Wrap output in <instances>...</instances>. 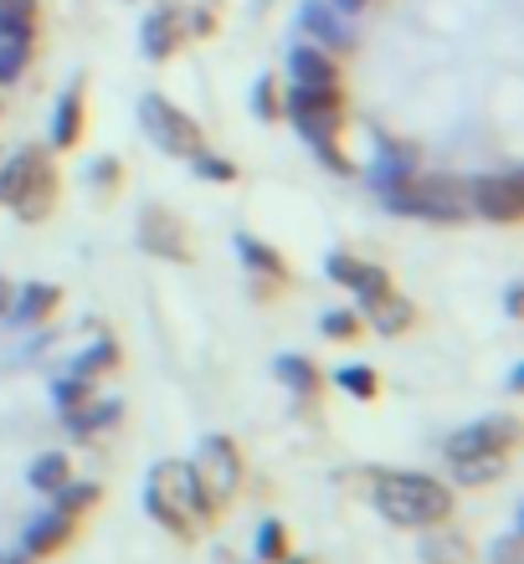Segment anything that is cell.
Instances as JSON below:
<instances>
[{
	"instance_id": "cell-29",
	"label": "cell",
	"mask_w": 524,
	"mask_h": 564,
	"mask_svg": "<svg viewBox=\"0 0 524 564\" xmlns=\"http://www.w3.org/2000/svg\"><path fill=\"white\" fill-rule=\"evenodd\" d=\"M88 180H93V191H98V195H104V200H108V195H114V191H119V185H124V164L114 160V154H104V160H93Z\"/></svg>"
},
{
	"instance_id": "cell-24",
	"label": "cell",
	"mask_w": 524,
	"mask_h": 564,
	"mask_svg": "<svg viewBox=\"0 0 524 564\" xmlns=\"http://www.w3.org/2000/svg\"><path fill=\"white\" fill-rule=\"evenodd\" d=\"M257 560L263 564H284L288 560V529L278 519H268L257 529Z\"/></svg>"
},
{
	"instance_id": "cell-6",
	"label": "cell",
	"mask_w": 524,
	"mask_h": 564,
	"mask_svg": "<svg viewBox=\"0 0 524 564\" xmlns=\"http://www.w3.org/2000/svg\"><path fill=\"white\" fill-rule=\"evenodd\" d=\"M468 206L473 216L494 226H514L524 216V180L520 175H479L468 180Z\"/></svg>"
},
{
	"instance_id": "cell-17",
	"label": "cell",
	"mask_w": 524,
	"mask_h": 564,
	"mask_svg": "<svg viewBox=\"0 0 524 564\" xmlns=\"http://www.w3.org/2000/svg\"><path fill=\"white\" fill-rule=\"evenodd\" d=\"M62 303V288H52V282H31V288H21V297H15V318L21 324H36V318H52V308Z\"/></svg>"
},
{
	"instance_id": "cell-26",
	"label": "cell",
	"mask_w": 524,
	"mask_h": 564,
	"mask_svg": "<svg viewBox=\"0 0 524 564\" xmlns=\"http://www.w3.org/2000/svg\"><path fill=\"white\" fill-rule=\"evenodd\" d=\"M452 467H458V482H463V488H483V482L499 477V457H458Z\"/></svg>"
},
{
	"instance_id": "cell-28",
	"label": "cell",
	"mask_w": 524,
	"mask_h": 564,
	"mask_svg": "<svg viewBox=\"0 0 524 564\" xmlns=\"http://www.w3.org/2000/svg\"><path fill=\"white\" fill-rule=\"evenodd\" d=\"M114 365H119V344H93L88 355L77 359V375H83V380H98V375L104 370H114Z\"/></svg>"
},
{
	"instance_id": "cell-9",
	"label": "cell",
	"mask_w": 524,
	"mask_h": 564,
	"mask_svg": "<svg viewBox=\"0 0 524 564\" xmlns=\"http://www.w3.org/2000/svg\"><path fill=\"white\" fill-rule=\"evenodd\" d=\"M514 436H520V426H514L510 416H494V421H479V426H468L463 436H452L448 442V457H504L514 446Z\"/></svg>"
},
{
	"instance_id": "cell-20",
	"label": "cell",
	"mask_w": 524,
	"mask_h": 564,
	"mask_svg": "<svg viewBox=\"0 0 524 564\" xmlns=\"http://www.w3.org/2000/svg\"><path fill=\"white\" fill-rule=\"evenodd\" d=\"M237 252H242V262L253 272H263V278H288V262L278 252H272L268 241H257V237H237Z\"/></svg>"
},
{
	"instance_id": "cell-27",
	"label": "cell",
	"mask_w": 524,
	"mask_h": 564,
	"mask_svg": "<svg viewBox=\"0 0 524 564\" xmlns=\"http://www.w3.org/2000/svg\"><path fill=\"white\" fill-rule=\"evenodd\" d=\"M31 62V42H0V88H11L15 77L26 73Z\"/></svg>"
},
{
	"instance_id": "cell-40",
	"label": "cell",
	"mask_w": 524,
	"mask_h": 564,
	"mask_svg": "<svg viewBox=\"0 0 524 564\" xmlns=\"http://www.w3.org/2000/svg\"><path fill=\"white\" fill-rule=\"evenodd\" d=\"M504 308H510L514 318H520V313H524V293H520V288H510V293H504Z\"/></svg>"
},
{
	"instance_id": "cell-31",
	"label": "cell",
	"mask_w": 524,
	"mask_h": 564,
	"mask_svg": "<svg viewBox=\"0 0 524 564\" xmlns=\"http://www.w3.org/2000/svg\"><path fill=\"white\" fill-rule=\"evenodd\" d=\"M334 380H340V386H345L350 395H360V401H371V395H375V386H381V380H375V370H371V365H345V370L334 375Z\"/></svg>"
},
{
	"instance_id": "cell-2",
	"label": "cell",
	"mask_w": 524,
	"mask_h": 564,
	"mask_svg": "<svg viewBox=\"0 0 524 564\" xmlns=\"http://www.w3.org/2000/svg\"><path fill=\"white\" fill-rule=\"evenodd\" d=\"M191 482H195L191 519L195 523H211L226 503H232V498H237V488H242V452L226 442V436H206V442H201V452H195V462H191Z\"/></svg>"
},
{
	"instance_id": "cell-8",
	"label": "cell",
	"mask_w": 524,
	"mask_h": 564,
	"mask_svg": "<svg viewBox=\"0 0 524 564\" xmlns=\"http://www.w3.org/2000/svg\"><path fill=\"white\" fill-rule=\"evenodd\" d=\"M185 42V6L180 0H160L150 15H145V31H139V46H145V57L150 62H165L180 52Z\"/></svg>"
},
{
	"instance_id": "cell-34",
	"label": "cell",
	"mask_w": 524,
	"mask_h": 564,
	"mask_svg": "<svg viewBox=\"0 0 524 564\" xmlns=\"http://www.w3.org/2000/svg\"><path fill=\"white\" fill-rule=\"evenodd\" d=\"M93 401V386L83 380V375H73V380H62L57 386V405L62 411H77V405H88Z\"/></svg>"
},
{
	"instance_id": "cell-30",
	"label": "cell",
	"mask_w": 524,
	"mask_h": 564,
	"mask_svg": "<svg viewBox=\"0 0 524 564\" xmlns=\"http://www.w3.org/2000/svg\"><path fill=\"white\" fill-rule=\"evenodd\" d=\"M355 293H360V308H375V303H381V297L391 293L386 268H371V262H365V278L355 282Z\"/></svg>"
},
{
	"instance_id": "cell-36",
	"label": "cell",
	"mask_w": 524,
	"mask_h": 564,
	"mask_svg": "<svg viewBox=\"0 0 524 564\" xmlns=\"http://www.w3.org/2000/svg\"><path fill=\"white\" fill-rule=\"evenodd\" d=\"M314 154H319L324 164H330L334 175H355V164H350L345 154H340V139H324V144H314Z\"/></svg>"
},
{
	"instance_id": "cell-44",
	"label": "cell",
	"mask_w": 524,
	"mask_h": 564,
	"mask_svg": "<svg viewBox=\"0 0 524 564\" xmlns=\"http://www.w3.org/2000/svg\"><path fill=\"white\" fill-rule=\"evenodd\" d=\"M0 564H26V560H0Z\"/></svg>"
},
{
	"instance_id": "cell-42",
	"label": "cell",
	"mask_w": 524,
	"mask_h": 564,
	"mask_svg": "<svg viewBox=\"0 0 524 564\" xmlns=\"http://www.w3.org/2000/svg\"><path fill=\"white\" fill-rule=\"evenodd\" d=\"M6 308H11V282L0 278V313H6Z\"/></svg>"
},
{
	"instance_id": "cell-39",
	"label": "cell",
	"mask_w": 524,
	"mask_h": 564,
	"mask_svg": "<svg viewBox=\"0 0 524 564\" xmlns=\"http://www.w3.org/2000/svg\"><path fill=\"white\" fill-rule=\"evenodd\" d=\"M216 31V11H191L185 15V36H211Z\"/></svg>"
},
{
	"instance_id": "cell-5",
	"label": "cell",
	"mask_w": 524,
	"mask_h": 564,
	"mask_svg": "<svg viewBox=\"0 0 524 564\" xmlns=\"http://www.w3.org/2000/svg\"><path fill=\"white\" fill-rule=\"evenodd\" d=\"M139 119H145V129H150V139L165 154H175V160H195L201 149H206V134H201V123L191 119V113H180L170 98H160V93H145V104H139Z\"/></svg>"
},
{
	"instance_id": "cell-25",
	"label": "cell",
	"mask_w": 524,
	"mask_h": 564,
	"mask_svg": "<svg viewBox=\"0 0 524 564\" xmlns=\"http://www.w3.org/2000/svg\"><path fill=\"white\" fill-rule=\"evenodd\" d=\"M253 108H257V119H263V123H278V119H284V93H278V77H257Z\"/></svg>"
},
{
	"instance_id": "cell-12",
	"label": "cell",
	"mask_w": 524,
	"mask_h": 564,
	"mask_svg": "<svg viewBox=\"0 0 524 564\" xmlns=\"http://www.w3.org/2000/svg\"><path fill=\"white\" fill-rule=\"evenodd\" d=\"M83 93H88V83H83V77L62 93L57 119H52V144H57V149H73L77 139H83Z\"/></svg>"
},
{
	"instance_id": "cell-32",
	"label": "cell",
	"mask_w": 524,
	"mask_h": 564,
	"mask_svg": "<svg viewBox=\"0 0 524 564\" xmlns=\"http://www.w3.org/2000/svg\"><path fill=\"white\" fill-rule=\"evenodd\" d=\"M93 503H98V488H93V482H83V488H67V482H62L57 488V513H67V519H77V513Z\"/></svg>"
},
{
	"instance_id": "cell-14",
	"label": "cell",
	"mask_w": 524,
	"mask_h": 564,
	"mask_svg": "<svg viewBox=\"0 0 524 564\" xmlns=\"http://www.w3.org/2000/svg\"><path fill=\"white\" fill-rule=\"evenodd\" d=\"M288 73H293V83H340L334 52H324V46H293L288 52Z\"/></svg>"
},
{
	"instance_id": "cell-15",
	"label": "cell",
	"mask_w": 524,
	"mask_h": 564,
	"mask_svg": "<svg viewBox=\"0 0 524 564\" xmlns=\"http://www.w3.org/2000/svg\"><path fill=\"white\" fill-rule=\"evenodd\" d=\"M42 11L36 0H0V42H36Z\"/></svg>"
},
{
	"instance_id": "cell-13",
	"label": "cell",
	"mask_w": 524,
	"mask_h": 564,
	"mask_svg": "<svg viewBox=\"0 0 524 564\" xmlns=\"http://www.w3.org/2000/svg\"><path fill=\"white\" fill-rule=\"evenodd\" d=\"M52 206H57V170H52V164H42V170H36V180L26 185V195H21L11 210L21 216V221H42V216H52Z\"/></svg>"
},
{
	"instance_id": "cell-10",
	"label": "cell",
	"mask_w": 524,
	"mask_h": 564,
	"mask_svg": "<svg viewBox=\"0 0 524 564\" xmlns=\"http://www.w3.org/2000/svg\"><path fill=\"white\" fill-rule=\"evenodd\" d=\"M303 31L314 36V46H324V52H355V31L340 21V11L334 6H324V0H309L299 11Z\"/></svg>"
},
{
	"instance_id": "cell-43",
	"label": "cell",
	"mask_w": 524,
	"mask_h": 564,
	"mask_svg": "<svg viewBox=\"0 0 524 564\" xmlns=\"http://www.w3.org/2000/svg\"><path fill=\"white\" fill-rule=\"evenodd\" d=\"M284 564H309V560H293V554H288V560H284Z\"/></svg>"
},
{
	"instance_id": "cell-38",
	"label": "cell",
	"mask_w": 524,
	"mask_h": 564,
	"mask_svg": "<svg viewBox=\"0 0 524 564\" xmlns=\"http://www.w3.org/2000/svg\"><path fill=\"white\" fill-rule=\"evenodd\" d=\"M355 328H360L355 313H330V318H324V334H330V339H350Z\"/></svg>"
},
{
	"instance_id": "cell-3",
	"label": "cell",
	"mask_w": 524,
	"mask_h": 564,
	"mask_svg": "<svg viewBox=\"0 0 524 564\" xmlns=\"http://www.w3.org/2000/svg\"><path fill=\"white\" fill-rule=\"evenodd\" d=\"M386 206L396 216H421V221H463V216H473L468 180L452 175H402L396 185H386Z\"/></svg>"
},
{
	"instance_id": "cell-1",
	"label": "cell",
	"mask_w": 524,
	"mask_h": 564,
	"mask_svg": "<svg viewBox=\"0 0 524 564\" xmlns=\"http://www.w3.org/2000/svg\"><path fill=\"white\" fill-rule=\"evenodd\" d=\"M375 503L402 529H432L452 513V492L437 477L421 473H381L375 477Z\"/></svg>"
},
{
	"instance_id": "cell-16",
	"label": "cell",
	"mask_w": 524,
	"mask_h": 564,
	"mask_svg": "<svg viewBox=\"0 0 524 564\" xmlns=\"http://www.w3.org/2000/svg\"><path fill=\"white\" fill-rule=\"evenodd\" d=\"M73 523L77 519H67V513H57V508H52V513H46V519L26 534V554H36V560H42V554H57L62 544L73 539Z\"/></svg>"
},
{
	"instance_id": "cell-4",
	"label": "cell",
	"mask_w": 524,
	"mask_h": 564,
	"mask_svg": "<svg viewBox=\"0 0 524 564\" xmlns=\"http://www.w3.org/2000/svg\"><path fill=\"white\" fill-rule=\"evenodd\" d=\"M284 113L293 119L309 144H324V139H340V123H345V98H340V83H293L284 98Z\"/></svg>"
},
{
	"instance_id": "cell-7",
	"label": "cell",
	"mask_w": 524,
	"mask_h": 564,
	"mask_svg": "<svg viewBox=\"0 0 524 564\" xmlns=\"http://www.w3.org/2000/svg\"><path fill=\"white\" fill-rule=\"evenodd\" d=\"M139 247L154 257H170V262H191V237H185V221L165 206H145L139 210Z\"/></svg>"
},
{
	"instance_id": "cell-19",
	"label": "cell",
	"mask_w": 524,
	"mask_h": 564,
	"mask_svg": "<svg viewBox=\"0 0 524 564\" xmlns=\"http://www.w3.org/2000/svg\"><path fill=\"white\" fill-rule=\"evenodd\" d=\"M421 560L427 564H468V539L463 534H448V529H427L421 539Z\"/></svg>"
},
{
	"instance_id": "cell-22",
	"label": "cell",
	"mask_w": 524,
	"mask_h": 564,
	"mask_svg": "<svg viewBox=\"0 0 524 564\" xmlns=\"http://www.w3.org/2000/svg\"><path fill=\"white\" fill-rule=\"evenodd\" d=\"M365 313L375 318V328H381V334H402V328L411 324V303H402L396 293H386L375 308H365Z\"/></svg>"
},
{
	"instance_id": "cell-35",
	"label": "cell",
	"mask_w": 524,
	"mask_h": 564,
	"mask_svg": "<svg viewBox=\"0 0 524 564\" xmlns=\"http://www.w3.org/2000/svg\"><path fill=\"white\" fill-rule=\"evenodd\" d=\"M330 278L345 282V288H355V282L365 278V262H360V257H350V252H334L330 257Z\"/></svg>"
},
{
	"instance_id": "cell-11",
	"label": "cell",
	"mask_w": 524,
	"mask_h": 564,
	"mask_svg": "<svg viewBox=\"0 0 524 564\" xmlns=\"http://www.w3.org/2000/svg\"><path fill=\"white\" fill-rule=\"evenodd\" d=\"M42 154L36 149H21V154H11V160L0 164V206H15L21 195H26V185L36 180V170H42Z\"/></svg>"
},
{
	"instance_id": "cell-37",
	"label": "cell",
	"mask_w": 524,
	"mask_h": 564,
	"mask_svg": "<svg viewBox=\"0 0 524 564\" xmlns=\"http://www.w3.org/2000/svg\"><path fill=\"white\" fill-rule=\"evenodd\" d=\"M489 564H520V529H514V534H504L494 550H489Z\"/></svg>"
},
{
	"instance_id": "cell-18",
	"label": "cell",
	"mask_w": 524,
	"mask_h": 564,
	"mask_svg": "<svg viewBox=\"0 0 524 564\" xmlns=\"http://www.w3.org/2000/svg\"><path fill=\"white\" fill-rule=\"evenodd\" d=\"M124 421V405H114V401H104V405H77V411H67V426H73V436H98V431H108V426H119Z\"/></svg>"
},
{
	"instance_id": "cell-33",
	"label": "cell",
	"mask_w": 524,
	"mask_h": 564,
	"mask_svg": "<svg viewBox=\"0 0 524 564\" xmlns=\"http://www.w3.org/2000/svg\"><path fill=\"white\" fill-rule=\"evenodd\" d=\"M195 175H206V180H222V185H232V180H237V164L232 160H222V154H211V149H201V154H195Z\"/></svg>"
},
{
	"instance_id": "cell-21",
	"label": "cell",
	"mask_w": 524,
	"mask_h": 564,
	"mask_svg": "<svg viewBox=\"0 0 524 564\" xmlns=\"http://www.w3.org/2000/svg\"><path fill=\"white\" fill-rule=\"evenodd\" d=\"M62 482H73V462L62 457V452H46V457H36V462H31V488L57 492Z\"/></svg>"
},
{
	"instance_id": "cell-23",
	"label": "cell",
	"mask_w": 524,
	"mask_h": 564,
	"mask_svg": "<svg viewBox=\"0 0 524 564\" xmlns=\"http://www.w3.org/2000/svg\"><path fill=\"white\" fill-rule=\"evenodd\" d=\"M278 375H284V380L299 390V395H314V390L324 386L314 365H309V359H299V355H284V359H278Z\"/></svg>"
},
{
	"instance_id": "cell-41",
	"label": "cell",
	"mask_w": 524,
	"mask_h": 564,
	"mask_svg": "<svg viewBox=\"0 0 524 564\" xmlns=\"http://www.w3.org/2000/svg\"><path fill=\"white\" fill-rule=\"evenodd\" d=\"M334 11H345V15H355V11H365V6H371V0H330Z\"/></svg>"
}]
</instances>
